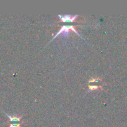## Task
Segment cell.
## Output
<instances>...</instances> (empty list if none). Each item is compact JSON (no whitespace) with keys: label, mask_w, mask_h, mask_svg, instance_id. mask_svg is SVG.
Returning <instances> with one entry per match:
<instances>
[{"label":"cell","mask_w":127,"mask_h":127,"mask_svg":"<svg viewBox=\"0 0 127 127\" xmlns=\"http://www.w3.org/2000/svg\"><path fill=\"white\" fill-rule=\"evenodd\" d=\"M24 122H21L19 123H12L10 125V126L9 127H21V125L22 124H24Z\"/></svg>","instance_id":"obj_4"},{"label":"cell","mask_w":127,"mask_h":127,"mask_svg":"<svg viewBox=\"0 0 127 127\" xmlns=\"http://www.w3.org/2000/svg\"><path fill=\"white\" fill-rule=\"evenodd\" d=\"M100 79H91L90 80H89V83H92V82H99V81H100Z\"/></svg>","instance_id":"obj_6"},{"label":"cell","mask_w":127,"mask_h":127,"mask_svg":"<svg viewBox=\"0 0 127 127\" xmlns=\"http://www.w3.org/2000/svg\"><path fill=\"white\" fill-rule=\"evenodd\" d=\"M75 27H76V26H73V25H64V26H63L62 27V28L60 29V31L57 32V34H56L53 37V38L51 40V41L48 43H50V42H52L53 39H55V38L57 36L59 35L63 34V35H68V33H69V31H74V32H75L76 33H77V34H78L79 37H81V35H79V33H78V32H77L76 30L75 29ZM83 40H84V38H83Z\"/></svg>","instance_id":"obj_1"},{"label":"cell","mask_w":127,"mask_h":127,"mask_svg":"<svg viewBox=\"0 0 127 127\" xmlns=\"http://www.w3.org/2000/svg\"><path fill=\"white\" fill-rule=\"evenodd\" d=\"M99 88H100L101 89H102V86H89V91H92V90H97Z\"/></svg>","instance_id":"obj_5"},{"label":"cell","mask_w":127,"mask_h":127,"mask_svg":"<svg viewBox=\"0 0 127 127\" xmlns=\"http://www.w3.org/2000/svg\"><path fill=\"white\" fill-rule=\"evenodd\" d=\"M78 16V15H75L74 16H72L71 15H64V16H62V15L58 14V17L61 19V21L63 22H72L75 21L76 18Z\"/></svg>","instance_id":"obj_2"},{"label":"cell","mask_w":127,"mask_h":127,"mask_svg":"<svg viewBox=\"0 0 127 127\" xmlns=\"http://www.w3.org/2000/svg\"><path fill=\"white\" fill-rule=\"evenodd\" d=\"M5 114H6V115L7 116V117L9 118V122H14V123L21 122V118L23 117V115H21V116H20V117H12V116H10V115H9L8 114H6V113H5Z\"/></svg>","instance_id":"obj_3"}]
</instances>
